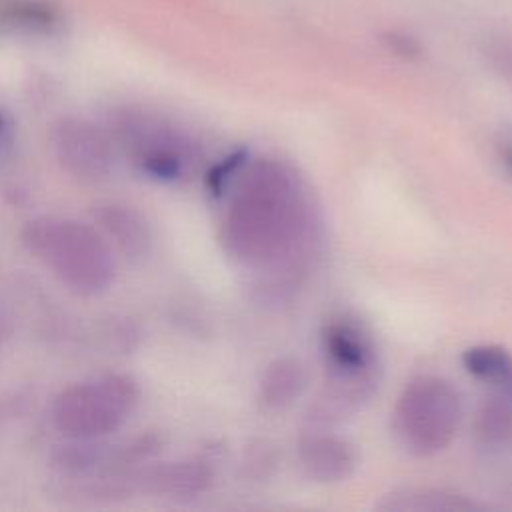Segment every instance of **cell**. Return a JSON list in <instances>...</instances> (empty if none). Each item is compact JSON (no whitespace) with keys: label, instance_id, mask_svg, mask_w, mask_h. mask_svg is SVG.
Masks as SVG:
<instances>
[{"label":"cell","instance_id":"6da1fadb","mask_svg":"<svg viewBox=\"0 0 512 512\" xmlns=\"http://www.w3.org/2000/svg\"><path fill=\"white\" fill-rule=\"evenodd\" d=\"M222 244L242 266L296 280L320 244V218L302 178L284 162L242 166L222 222Z\"/></svg>","mask_w":512,"mask_h":512},{"label":"cell","instance_id":"7a4b0ae2","mask_svg":"<svg viewBox=\"0 0 512 512\" xmlns=\"http://www.w3.org/2000/svg\"><path fill=\"white\" fill-rule=\"evenodd\" d=\"M22 242L58 280L80 294H100L114 280L112 246L90 224L44 214L24 226Z\"/></svg>","mask_w":512,"mask_h":512},{"label":"cell","instance_id":"3957f363","mask_svg":"<svg viewBox=\"0 0 512 512\" xmlns=\"http://www.w3.org/2000/svg\"><path fill=\"white\" fill-rule=\"evenodd\" d=\"M462 418L460 396L440 376L412 378L392 408V434L412 456H434L450 446Z\"/></svg>","mask_w":512,"mask_h":512},{"label":"cell","instance_id":"277c9868","mask_svg":"<svg viewBox=\"0 0 512 512\" xmlns=\"http://www.w3.org/2000/svg\"><path fill=\"white\" fill-rule=\"evenodd\" d=\"M140 388L128 374H106L64 388L52 406L54 426L72 440L116 432L138 408Z\"/></svg>","mask_w":512,"mask_h":512},{"label":"cell","instance_id":"5b68a950","mask_svg":"<svg viewBox=\"0 0 512 512\" xmlns=\"http://www.w3.org/2000/svg\"><path fill=\"white\" fill-rule=\"evenodd\" d=\"M114 132L134 164L154 180L178 182L196 162V148L188 136L148 112H120L114 120Z\"/></svg>","mask_w":512,"mask_h":512},{"label":"cell","instance_id":"8992f818","mask_svg":"<svg viewBox=\"0 0 512 512\" xmlns=\"http://www.w3.org/2000/svg\"><path fill=\"white\" fill-rule=\"evenodd\" d=\"M52 148L60 166L80 182H102L114 170L110 134L86 118H62L54 126Z\"/></svg>","mask_w":512,"mask_h":512},{"label":"cell","instance_id":"52a82bcc","mask_svg":"<svg viewBox=\"0 0 512 512\" xmlns=\"http://www.w3.org/2000/svg\"><path fill=\"white\" fill-rule=\"evenodd\" d=\"M298 458L308 478L316 482H342L356 468L354 446L332 432L308 430L298 442Z\"/></svg>","mask_w":512,"mask_h":512},{"label":"cell","instance_id":"ba28073f","mask_svg":"<svg viewBox=\"0 0 512 512\" xmlns=\"http://www.w3.org/2000/svg\"><path fill=\"white\" fill-rule=\"evenodd\" d=\"M100 232L128 260H142L152 250V230L146 218L122 202H106L94 210Z\"/></svg>","mask_w":512,"mask_h":512},{"label":"cell","instance_id":"9c48e42d","mask_svg":"<svg viewBox=\"0 0 512 512\" xmlns=\"http://www.w3.org/2000/svg\"><path fill=\"white\" fill-rule=\"evenodd\" d=\"M60 24L62 12L52 0H0V30L52 34Z\"/></svg>","mask_w":512,"mask_h":512},{"label":"cell","instance_id":"30bf717a","mask_svg":"<svg viewBox=\"0 0 512 512\" xmlns=\"http://www.w3.org/2000/svg\"><path fill=\"white\" fill-rule=\"evenodd\" d=\"M306 386V370L300 360L292 356L276 358L264 370L258 386L260 402L266 408L278 410L290 406Z\"/></svg>","mask_w":512,"mask_h":512},{"label":"cell","instance_id":"8fae6325","mask_svg":"<svg viewBox=\"0 0 512 512\" xmlns=\"http://www.w3.org/2000/svg\"><path fill=\"white\" fill-rule=\"evenodd\" d=\"M378 508L394 512H470L480 506L462 494L432 490V488H406L388 494Z\"/></svg>","mask_w":512,"mask_h":512},{"label":"cell","instance_id":"7c38bea8","mask_svg":"<svg viewBox=\"0 0 512 512\" xmlns=\"http://www.w3.org/2000/svg\"><path fill=\"white\" fill-rule=\"evenodd\" d=\"M212 468L202 460H182L154 470L150 484L170 496H198L212 484Z\"/></svg>","mask_w":512,"mask_h":512},{"label":"cell","instance_id":"4fadbf2b","mask_svg":"<svg viewBox=\"0 0 512 512\" xmlns=\"http://www.w3.org/2000/svg\"><path fill=\"white\" fill-rule=\"evenodd\" d=\"M472 432L482 446H508L512 442V400L504 396L486 398L474 414Z\"/></svg>","mask_w":512,"mask_h":512},{"label":"cell","instance_id":"5bb4252c","mask_svg":"<svg viewBox=\"0 0 512 512\" xmlns=\"http://www.w3.org/2000/svg\"><path fill=\"white\" fill-rule=\"evenodd\" d=\"M462 366L480 380L494 384L512 382V354L496 344H478L464 350Z\"/></svg>","mask_w":512,"mask_h":512},{"label":"cell","instance_id":"9a60e30c","mask_svg":"<svg viewBox=\"0 0 512 512\" xmlns=\"http://www.w3.org/2000/svg\"><path fill=\"white\" fill-rule=\"evenodd\" d=\"M244 164H246V152H234L232 156L222 160L218 166H214L206 180L210 190L214 194H220L238 176V172L242 170Z\"/></svg>","mask_w":512,"mask_h":512},{"label":"cell","instance_id":"2e32d148","mask_svg":"<svg viewBox=\"0 0 512 512\" xmlns=\"http://www.w3.org/2000/svg\"><path fill=\"white\" fill-rule=\"evenodd\" d=\"M382 40H384V44H386V48H388L390 52H394V54H398V56H402V58H408V60L420 56V52H422L420 42H418L414 36L406 34V32H398V30L392 32V30H390V32L384 34Z\"/></svg>","mask_w":512,"mask_h":512},{"label":"cell","instance_id":"e0dca14e","mask_svg":"<svg viewBox=\"0 0 512 512\" xmlns=\"http://www.w3.org/2000/svg\"><path fill=\"white\" fill-rule=\"evenodd\" d=\"M12 140H14L12 122H10V118L0 110V156L10 150Z\"/></svg>","mask_w":512,"mask_h":512},{"label":"cell","instance_id":"ac0fdd59","mask_svg":"<svg viewBox=\"0 0 512 512\" xmlns=\"http://www.w3.org/2000/svg\"><path fill=\"white\" fill-rule=\"evenodd\" d=\"M498 158L512 174V134H504V138L498 142Z\"/></svg>","mask_w":512,"mask_h":512}]
</instances>
